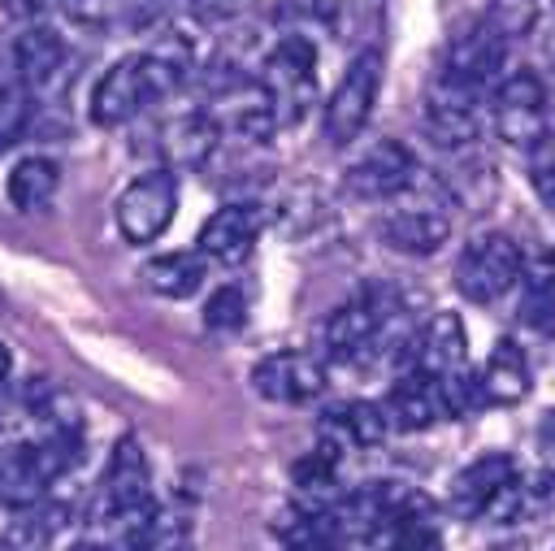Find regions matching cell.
I'll use <instances>...</instances> for the list:
<instances>
[{"instance_id": "obj_35", "label": "cell", "mask_w": 555, "mask_h": 551, "mask_svg": "<svg viewBox=\"0 0 555 551\" xmlns=\"http://www.w3.org/2000/svg\"><path fill=\"white\" fill-rule=\"evenodd\" d=\"M529 182L542 195V204L555 213V134H538L529 143Z\"/></svg>"}, {"instance_id": "obj_27", "label": "cell", "mask_w": 555, "mask_h": 551, "mask_svg": "<svg viewBox=\"0 0 555 551\" xmlns=\"http://www.w3.org/2000/svg\"><path fill=\"white\" fill-rule=\"evenodd\" d=\"M204 265L208 256L199 252H169V256H156L147 265V286L165 299H186L204 286Z\"/></svg>"}, {"instance_id": "obj_32", "label": "cell", "mask_w": 555, "mask_h": 551, "mask_svg": "<svg viewBox=\"0 0 555 551\" xmlns=\"http://www.w3.org/2000/svg\"><path fill=\"white\" fill-rule=\"evenodd\" d=\"M143 551H191V516L182 512H156L152 508V521H147V534H143Z\"/></svg>"}, {"instance_id": "obj_29", "label": "cell", "mask_w": 555, "mask_h": 551, "mask_svg": "<svg viewBox=\"0 0 555 551\" xmlns=\"http://www.w3.org/2000/svg\"><path fill=\"white\" fill-rule=\"evenodd\" d=\"M30 117H35V95H30V87H26V82L0 87V152H9V148L26 134Z\"/></svg>"}, {"instance_id": "obj_2", "label": "cell", "mask_w": 555, "mask_h": 551, "mask_svg": "<svg viewBox=\"0 0 555 551\" xmlns=\"http://www.w3.org/2000/svg\"><path fill=\"white\" fill-rule=\"evenodd\" d=\"M260 100L273 121V130H286L304 121L312 95H317V48L308 35H282L269 56L260 61Z\"/></svg>"}, {"instance_id": "obj_14", "label": "cell", "mask_w": 555, "mask_h": 551, "mask_svg": "<svg viewBox=\"0 0 555 551\" xmlns=\"http://www.w3.org/2000/svg\"><path fill=\"white\" fill-rule=\"evenodd\" d=\"M477 100H481V91L460 87V82H451V78L438 74L434 87H429V95H425V126H429V134H434L442 148H464V143H473L477 130H481V121H477Z\"/></svg>"}, {"instance_id": "obj_34", "label": "cell", "mask_w": 555, "mask_h": 551, "mask_svg": "<svg viewBox=\"0 0 555 551\" xmlns=\"http://www.w3.org/2000/svg\"><path fill=\"white\" fill-rule=\"evenodd\" d=\"M382 551H442V538L429 516H408L382 538Z\"/></svg>"}, {"instance_id": "obj_37", "label": "cell", "mask_w": 555, "mask_h": 551, "mask_svg": "<svg viewBox=\"0 0 555 551\" xmlns=\"http://www.w3.org/2000/svg\"><path fill=\"white\" fill-rule=\"evenodd\" d=\"M4 4H9V13H17V17H30V13L48 9L52 0H4Z\"/></svg>"}, {"instance_id": "obj_20", "label": "cell", "mask_w": 555, "mask_h": 551, "mask_svg": "<svg viewBox=\"0 0 555 551\" xmlns=\"http://www.w3.org/2000/svg\"><path fill=\"white\" fill-rule=\"evenodd\" d=\"M386 417H390V430H429L434 421L447 417L442 408V390H438V377L434 373H421V369H403L386 395Z\"/></svg>"}, {"instance_id": "obj_28", "label": "cell", "mask_w": 555, "mask_h": 551, "mask_svg": "<svg viewBox=\"0 0 555 551\" xmlns=\"http://www.w3.org/2000/svg\"><path fill=\"white\" fill-rule=\"evenodd\" d=\"M338 443L334 438H321L308 456H299L295 464H291V482L299 486V490H330L334 486V477H338Z\"/></svg>"}, {"instance_id": "obj_17", "label": "cell", "mask_w": 555, "mask_h": 551, "mask_svg": "<svg viewBox=\"0 0 555 551\" xmlns=\"http://www.w3.org/2000/svg\"><path fill=\"white\" fill-rule=\"evenodd\" d=\"M516 477V460L503 456V451H490V456H477L473 464H464L455 477H451V490H447V503L455 516L464 521H477L486 516V508L494 503V495Z\"/></svg>"}, {"instance_id": "obj_30", "label": "cell", "mask_w": 555, "mask_h": 551, "mask_svg": "<svg viewBox=\"0 0 555 551\" xmlns=\"http://www.w3.org/2000/svg\"><path fill=\"white\" fill-rule=\"evenodd\" d=\"M61 4L82 26H121V22L134 26V22H143L139 0H61Z\"/></svg>"}, {"instance_id": "obj_1", "label": "cell", "mask_w": 555, "mask_h": 551, "mask_svg": "<svg viewBox=\"0 0 555 551\" xmlns=\"http://www.w3.org/2000/svg\"><path fill=\"white\" fill-rule=\"evenodd\" d=\"M191 65H195L191 61V43L182 35H165L147 52H134V56L113 61L100 74V82L91 87V121L104 126V130L126 126L147 104H156L169 91H178L186 82Z\"/></svg>"}, {"instance_id": "obj_40", "label": "cell", "mask_w": 555, "mask_h": 551, "mask_svg": "<svg viewBox=\"0 0 555 551\" xmlns=\"http://www.w3.org/2000/svg\"><path fill=\"white\" fill-rule=\"evenodd\" d=\"M546 95H551V104H555V69H551V82H546Z\"/></svg>"}, {"instance_id": "obj_12", "label": "cell", "mask_w": 555, "mask_h": 551, "mask_svg": "<svg viewBox=\"0 0 555 551\" xmlns=\"http://www.w3.org/2000/svg\"><path fill=\"white\" fill-rule=\"evenodd\" d=\"M147 503H152V469H147L143 443L126 434L108 451V464H104V477H100V508L117 521V516H130Z\"/></svg>"}, {"instance_id": "obj_39", "label": "cell", "mask_w": 555, "mask_h": 551, "mask_svg": "<svg viewBox=\"0 0 555 551\" xmlns=\"http://www.w3.org/2000/svg\"><path fill=\"white\" fill-rule=\"evenodd\" d=\"M69 551H108V547H104V542H87V538H82V542H74Z\"/></svg>"}, {"instance_id": "obj_26", "label": "cell", "mask_w": 555, "mask_h": 551, "mask_svg": "<svg viewBox=\"0 0 555 551\" xmlns=\"http://www.w3.org/2000/svg\"><path fill=\"white\" fill-rule=\"evenodd\" d=\"M56 182H61L56 161H48V156H22L9 169V178H4V195H9V204L17 213H35V208H43L56 195Z\"/></svg>"}, {"instance_id": "obj_5", "label": "cell", "mask_w": 555, "mask_h": 551, "mask_svg": "<svg viewBox=\"0 0 555 551\" xmlns=\"http://www.w3.org/2000/svg\"><path fill=\"white\" fill-rule=\"evenodd\" d=\"M377 91H382V52L377 48H360L338 87L330 91L325 100V139L334 148H347L373 117V104H377Z\"/></svg>"}, {"instance_id": "obj_9", "label": "cell", "mask_w": 555, "mask_h": 551, "mask_svg": "<svg viewBox=\"0 0 555 551\" xmlns=\"http://www.w3.org/2000/svg\"><path fill=\"white\" fill-rule=\"evenodd\" d=\"M390 317H395L390 291H382V286L356 291L351 299H343V304L325 317V351H330L334 360H356V356H364V351L382 338V330H386Z\"/></svg>"}, {"instance_id": "obj_16", "label": "cell", "mask_w": 555, "mask_h": 551, "mask_svg": "<svg viewBox=\"0 0 555 551\" xmlns=\"http://www.w3.org/2000/svg\"><path fill=\"white\" fill-rule=\"evenodd\" d=\"M260 239V208L256 204H221L204 226H199V256L217 265H243Z\"/></svg>"}, {"instance_id": "obj_3", "label": "cell", "mask_w": 555, "mask_h": 551, "mask_svg": "<svg viewBox=\"0 0 555 551\" xmlns=\"http://www.w3.org/2000/svg\"><path fill=\"white\" fill-rule=\"evenodd\" d=\"M78 460V434L56 430L43 443H4L0 447V503L9 508H35L43 499V486L61 477Z\"/></svg>"}, {"instance_id": "obj_6", "label": "cell", "mask_w": 555, "mask_h": 551, "mask_svg": "<svg viewBox=\"0 0 555 551\" xmlns=\"http://www.w3.org/2000/svg\"><path fill=\"white\" fill-rule=\"evenodd\" d=\"M334 516L347 538H386L399 521L425 516V495L403 482H364L334 508Z\"/></svg>"}, {"instance_id": "obj_24", "label": "cell", "mask_w": 555, "mask_h": 551, "mask_svg": "<svg viewBox=\"0 0 555 551\" xmlns=\"http://www.w3.org/2000/svg\"><path fill=\"white\" fill-rule=\"evenodd\" d=\"M13 61H17V82H26L30 91L48 87L65 65V39L52 26H26L13 43Z\"/></svg>"}, {"instance_id": "obj_22", "label": "cell", "mask_w": 555, "mask_h": 551, "mask_svg": "<svg viewBox=\"0 0 555 551\" xmlns=\"http://www.w3.org/2000/svg\"><path fill=\"white\" fill-rule=\"evenodd\" d=\"M273 534L282 538V551H343L347 547V534L334 508H286L273 521Z\"/></svg>"}, {"instance_id": "obj_13", "label": "cell", "mask_w": 555, "mask_h": 551, "mask_svg": "<svg viewBox=\"0 0 555 551\" xmlns=\"http://www.w3.org/2000/svg\"><path fill=\"white\" fill-rule=\"evenodd\" d=\"M507 61V39L481 17L473 22L468 30H460L447 48V61H442V78L460 82V87H473V91H486L499 69Z\"/></svg>"}, {"instance_id": "obj_38", "label": "cell", "mask_w": 555, "mask_h": 551, "mask_svg": "<svg viewBox=\"0 0 555 551\" xmlns=\"http://www.w3.org/2000/svg\"><path fill=\"white\" fill-rule=\"evenodd\" d=\"M9 373H13V351H9V343L0 338V386L9 382Z\"/></svg>"}, {"instance_id": "obj_19", "label": "cell", "mask_w": 555, "mask_h": 551, "mask_svg": "<svg viewBox=\"0 0 555 551\" xmlns=\"http://www.w3.org/2000/svg\"><path fill=\"white\" fill-rule=\"evenodd\" d=\"M460 364H468L464 321L455 312H434L421 325V334L412 338V347H408V369H421V373L442 377V373H451Z\"/></svg>"}, {"instance_id": "obj_31", "label": "cell", "mask_w": 555, "mask_h": 551, "mask_svg": "<svg viewBox=\"0 0 555 551\" xmlns=\"http://www.w3.org/2000/svg\"><path fill=\"white\" fill-rule=\"evenodd\" d=\"M486 22L512 43V39H525L533 26H538V0H490L486 4Z\"/></svg>"}, {"instance_id": "obj_21", "label": "cell", "mask_w": 555, "mask_h": 551, "mask_svg": "<svg viewBox=\"0 0 555 551\" xmlns=\"http://www.w3.org/2000/svg\"><path fill=\"white\" fill-rule=\"evenodd\" d=\"M520 321L538 334L555 330V247H533L520 260Z\"/></svg>"}, {"instance_id": "obj_4", "label": "cell", "mask_w": 555, "mask_h": 551, "mask_svg": "<svg viewBox=\"0 0 555 551\" xmlns=\"http://www.w3.org/2000/svg\"><path fill=\"white\" fill-rule=\"evenodd\" d=\"M520 260H525V252L516 247L512 234L481 230L455 256V291L468 304H494L520 282Z\"/></svg>"}, {"instance_id": "obj_33", "label": "cell", "mask_w": 555, "mask_h": 551, "mask_svg": "<svg viewBox=\"0 0 555 551\" xmlns=\"http://www.w3.org/2000/svg\"><path fill=\"white\" fill-rule=\"evenodd\" d=\"M247 321V295L238 286H217L204 304V325L217 330V334H230Z\"/></svg>"}, {"instance_id": "obj_18", "label": "cell", "mask_w": 555, "mask_h": 551, "mask_svg": "<svg viewBox=\"0 0 555 551\" xmlns=\"http://www.w3.org/2000/svg\"><path fill=\"white\" fill-rule=\"evenodd\" d=\"M221 143V121L208 108H191L178 113L173 121H165L160 130V156L165 169H199Z\"/></svg>"}, {"instance_id": "obj_11", "label": "cell", "mask_w": 555, "mask_h": 551, "mask_svg": "<svg viewBox=\"0 0 555 551\" xmlns=\"http://www.w3.org/2000/svg\"><path fill=\"white\" fill-rule=\"evenodd\" d=\"M251 390L269 403H312L321 390H325V360L312 356V351H273V356H260L256 369H251Z\"/></svg>"}, {"instance_id": "obj_15", "label": "cell", "mask_w": 555, "mask_h": 551, "mask_svg": "<svg viewBox=\"0 0 555 551\" xmlns=\"http://www.w3.org/2000/svg\"><path fill=\"white\" fill-rule=\"evenodd\" d=\"M377 234L390 252L399 256H434L447 239H451V213L438 204H408V208H390L377 221Z\"/></svg>"}, {"instance_id": "obj_10", "label": "cell", "mask_w": 555, "mask_h": 551, "mask_svg": "<svg viewBox=\"0 0 555 551\" xmlns=\"http://www.w3.org/2000/svg\"><path fill=\"white\" fill-rule=\"evenodd\" d=\"M551 95L546 82L533 69H516L494 87V130L512 148H529L538 134H546Z\"/></svg>"}, {"instance_id": "obj_8", "label": "cell", "mask_w": 555, "mask_h": 551, "mask_svg": "<svg viewBox=\"0 0 555 551\" xmlns=\"http://www.w3.org/2000/svg\"><path fill=\"white\" fill-rule=\"evenodd\" d=\"M421 178V165L412 156L408 143L399 139H377L369 152H360L347 174H343V191L351 200H399L403 191H412Z\"/></svg>"}, {"instance_id": "obj_23", "label": "cell", "mask_w": 555, "mask_h": 551, "mask_svg": "<svg viewBox=\"0 0 555 551\" xmlns=\"http://www.w3.org/2000/svg\"><path fill=\"white\" fill-rule=\"evenodd\" d=\"M477 377H481L486 403H503V408L507 403H520L529 395V360H525V347L516 338H499Z\"/></svg>"}, {"instance_id": "obj_36", "label": "cell", "mask_w": 555, "mask_h": 551, "mask_svg": "<svg viewBox=\"0 0 555 551\" xmlns=\"http://www.w3.org/2000/svg\"><path fill=\"white\" fill-rule=\"evenodd\" d=\"M529 508H555V469H546L533 486H525V512Z\"/></svg>"}, {"instance_id": "obj_25", "label": "cell", "mask_w": 555, "mask_h": 551, "mask_svg": "<svg viewBox=\"0 0 555 551\" xmlns=\"http://www.w3.org/2000/svg\"><path fill=\"white\" fill-rule=\"evenodd\" d=\"M386 434H390V417L382 403L351 399L325 412V438H334L338 447H377Z\"/></svg>"}, {"instance_id": "obj_7", "label": "cell", "mask_w": 555, "mask_h": 551, "mask_svg": "<svg viewBox=\"0 0 555 551\" xmlns=\"http://www.w3.org/2000/svg\"><path fill=\"white\" fill-rule=\"evenodd\" d=\"M117 230L126 243H152L169 230L173 213H178V174L173 169H152L143 178H134L121 195H117Z\"/></svg>"}]
</instances>
